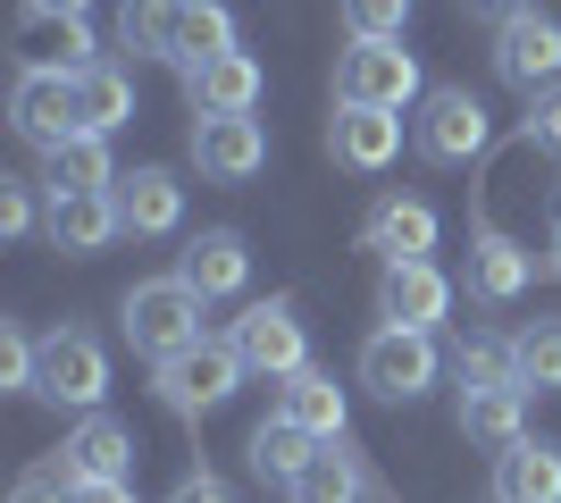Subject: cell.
<instances>
[{
  "label": "cell",
  "instance_id": "1",
  "mask_svg": "<svg viewBox=\"0 0 561 503\" xmlns=\"http://www.w3.org/2000/svg\"><path fill=\"white\" fill-rule=\"evenodd\" d=\"M202 294L185 286V277H151V286H126V302H117V319H126V335H135V353L151 361H176L202 344Z\"/></svg>",
  "mask_w": 561,
  "mask_h": 503
},
{
  "label": "cell",
  "instance_id": "2",
  "mask_svg": "<svg viewBox=\"0 0 561 503\" xmlns=\"http://www.w3.org/2000/svg\"><path fill=\"white\" fill-rule=\"evenodd\" d=\"M243 378H252V369H243V353H234V335H202L193 353L160 361V403L176 411V420H210Z\"/></svg>",
  "mask_w": 561,
  "mask_h": 503
},
{
  "label": "cell",
  "instance_id": "3",
  "mask_svg": "<svg viewBox=\"0 0 561 503\" xmlns=\"http://www.w3.org/2000/svg\"><path fill=\"white\" fill-rule=\"evenodd\" d=\"M34 395L59 403V411H101V395H110V353H101V335L50 328L43 361H34Z\"/></svg>",
  "mask_w": 561,
  "mask_h": 503
},
{
  "label": "cell",
  "instance_id": "4",
  "mask_svg": "<svg viewBox=\"0 0 561 503\" xmlns=\"http://www.w3.org/2000/svg\"><path fill=\"white\" fill-rule=\"evenodd\" d=\"M335 101L344 110H411L420 93V59L402 43H352L344 59H335Z\"/></svg>",
  "mask_w": 561,
  "mask_h": 503
},
{
  "label": "cell",
  "instance_id": "5",
  "mask_svg": "<svg viewBox=\"0 0 561 503\" xmlns=\"http://www.w3.org/2000/svg\"><path fill=\"white\" fill-rule=\"evenodd\" d=\"M360 386H369L377 403H420L427 386H436V335L427 328H377L360 344Z\"/></svg>",
  "mask_w": 561,
  "mask_h": 503
},
{
  "label": "cell",
  "instance_id": "6",
  "mask_svg": "<svg viewBox=\"0 0 561 503\" xmlns=\"http://www.w3.org/2000/svg\"><path fill=\"white\" fill-rule=\"evenodd\" d=\"M411 135H420V151H427L436 168H469L478 151L494 144L486 101L469 93V84H436V93L420 101V126H411Z\"/></svg>",
  "mask_w": 561,
  "mask_h": 503
},
{
  "label": "cell",
  "instance_id": "7",
  "mask_svg": "<svg viewBox=\"0 0 561 503\" xmlns=\"http://www.w3.org/2000/svg\"><path fill=\"white\" fill-rule=\"evenodd\" d=\"M234 353H243V369H252V378H294V369H310L302 311H294L285 294L243 302V319H234Z\"/></svg>",
  "mask_w": 561,
  "mask_h": 503
},
{
  "label": "cell",
  "instance_id": "8",
  "mask_svg": "<svg viewBox=\"0 0 561 503\" xmlns=\"http://www.w3.org/2000/svg\"><path fill=\"white\" fill-rule=\"evenodd\" d=\"M494 76L512 84V93H553L561 84V25L545 18V9H528V18H503L494 25Z\"/></svg>",
  "mask_w": 561,
  "mask_h": 503
},
{
  "label": "cell",
  "instance_id": "9",
  "mask_svg": "<svg viewBox=\"0 0 561 503\" xmlns=\"http://www.w3.org/2000/svg\"><path fill=\"white\" fill-rule=\"evenodd\" d=\"M9 126H18L25 144L43 151H59V144H76L84 135V110H76V76H18V93H9Z\"/></svg>",
  "mask_w": 561,
  "mask_h": 503
},
{
  "label": "cell",
  "instance_id": "10",
  "mask_svg": "<svg viewBox=\"0 0 561 503\" xmlns=\"http://www.w3.org/2000/svg\"><path fill=\"white\" fill-rule=\"evenodd\" d=\"M193 168L210 185H243L268 168V126L243 110V118H193Z\"/></svg>",
  "mask_w": 561,
  "mask_h": 503
},
{
  "label": "cell",
  "instance_id": "11",
  "mask_svg": "<svg viewBox=\"0 0 561 503\" xmlns=\"http://www.w3.org/2000/svg\"><path fill=\"white\" fill-rule=\"evenodd\" d=\"M377 311H386V328H445L453 311V277L436 261H386V277H377Z\"/></svg>",
  "mask_w": 561,
  "mask_h": 503
},
{
  "label": "cell",
  "instance_id": "12",
  "mask_svg": "<svg viewBox=\"0 0 561 503\" xmlns=\"http://www.w3.org/2000/svg\"><path fill=\"white\" fill-rule=\"evenodd\" d=\"M43 236L68 252V261H93L126 236V218H117V193H50L43 202Z\"/></svg>",
  "mask_w": 561,
  "mask_h": 503
},
{
  "label": "cell",
  "instance_id": "13",
  "mask_svg": "<svg viewBox=\"0 0 561 503\" xmlns=\"http://www.w3.org/2000/svg\"><path fill=\"white\" fill-rule=\"evenodd\" d=\"M328 151H335V168H352V176L394 168V151H402V110H344V101H335Z\"/></svg>",
  "mask_w": 561,
  "mask_h": 503
},
{
  "label": "cell",
  "instance_id": "14",
  "mask_svg": "<svg viewBox=\"0 0 561 503\" xmlns=\"http://www.w3.org/2000/svg\"><path fill=\"white\" fill-rule=\"evenodd\" d=\"M176 277H185L202 302H234V294L252 286V243L234 236V227H210V236H193V243H185Z\"/></svg>",
  "mask_w": 561,
  "mask_h": 503
},
{
  "label": "cell",
  "instance_id": "15",
  "mask_svg": "<svg viewBox=\"0 0 561 503\" xmlns=\"http://www.w3.org/2000/svg\"><path fill=\"white\" fill-rule=\"evenodd\" d=\"M185 101H193V118H243V110H260V59L252 50H227V59L185 68Z\"/></svg>",
  "mask_w": 561,
  "mask_h": 503
},
{
  "label": "cell",
  "instance_id": "16",
  "mask_svg": "<svg viewBox=\"0 0 561 503\" xmlns=\"http://www.w3.org/2000/svg\"><path fill=\"white\" fill-rule=\"evenodd\" d=\"M18 59H25V76H84L101 59V43L84 34V18H34V9H25Z\"/></svg>",
  "mask_w": 561,
  "mask_h": 503
},
{
  "label": "cell",
  "instance_id": "17",
  "mask_svg": "<svg viewBox=\"0 0 561 503\" xmlns=\"http://www.w3.org/2000/svg\"><path fill=\"white\" fill-rule=\"evenodd\" d=\"M528 277H537V252H528V243H512L503 227H478V236H469V294H478V302H519Z\"/></svg>",
  "mask_w": 561,
  "mask_h": 503
},
{
  "label": "cell",
  "instance_id": "18",
  "mask_svg": "<svg viewBox=\"0 0 561 503\" xmlns=\"http://www.w3.org/2000/svg\"><path fill=\"white\" fill-rule=\"evenodd\" d=\"M59 461H68L76 487H93V479H135V436L117 428L110 411H84V428H68Z\"/></svg>",
  "mask_w": 561,
  "mask_h": 503
},
{
  "label": "cell",
  "instance_id": "19",
  "mask_svg": "<svg viewBox=\"0 0 561 503\" xmlns=\"http://www.w3.org/2000/svg\"><path fill=\"white\" fill-rule=\"evenodd\" d=\"M117 218H126V236H176V227H185V185H176V168H135V176H117Z\"/></svg>",
  "mask_w": 561,
  "mask_h": 503
},
{
  "label": "cell",
  "instance_id": "20",
  "mask_svg": "<svg viewBox=\"0 0 561 503\" xmlns=\"http://www.w3.org/2000/svg\"><path fill=\"white\" fill-rule=\"evenodd\" d=\"M277 420H294V428H310L319 445H335V436L352 428V403H344V386H335L328 369H294V378H277Z\"/></svg>",
  "mask_w": 561,
  "mask_h": 503
},
{
  "label": "cell",
  "instance_id": "21",
  "mask_svg": "<svg viewBox=\"0 0 561 503\" xmlns=\"http://www.w3.org/2000/svg\"><path fill=\"white\" fill-rule=\"evenodd\" d=\"M494 503H561V454L545 436H519L494 454Z\"/></svg>",
  "mask_w": 561,
  "mask_h": 503
},
{
  "label": "cell",
  "instance_id": "22",
  "mask_svg": "<svg viewBox=\"0 0 561 503\" xmlns=\"http://www.w3.org/2000/svg\"><path fill=\"white\" fill-rule=\"evenodd\" d=\"M461 436L469 445H494V454H503V445H519V436H528V386H461Z\"/></svg>",
  "mask_w": 561,
  "mask_h": 503
},
{
  "label": "cell",
  "instance_id": "23",
  "mask_svg": "<svg viewBox=\"0 0 561 503\" xmlns=\"http://www.w3.org/2000/svg\"><path fill=\"white\" fill-rule=\"evenodd\" d=\"M360 243L386 252V261H427V252H436V210L394 193V202H377V210L360 218Z\"/></svg>",
  "mask_w": 561,
  "mask_h": 503
},
{
  "label": "cell",
  "instance_id": "24",
  "mask_svg": "<svg viewBox=\"0 0 561 503\" xmlns=\"http://www.w3.org/2000/svg\"><path fill=\"white\" fill-rule=\"evenodd\" d=\"M360 495H377V479L360 470V454H352L344 436H335V445H319V454H310V470L285 487V503H360Z\"/></svg>",
  "mask_w": 561,
  "mask_h": 503
},
{
  "label": "cell",
  "instance_id": "25",
  "mask_svg": "<svg viewBox=\"0 0 561 503\" xmlns=\"http://www.w3.org/2000/svg\"><path fill=\"white\" fill-rule=\"evenodd\" d=\"M76 110H84V135H117V126L135 118V76L117 68V59H93V68L76 76Z\"/></svg>",
  "mask_w": 561,
  "mask_h": 503
},
{
  "label": "cell",
  "instance_id": "26",
  "mask_svg": "<svg viewBox=\"0 0 561 503\" xmlns=\"http://www.w3.org/2000/svg\"><path fill=\"white\" fill-rule=\"evenodd\" d=\"M227 50H243V43H234V18L218 9V0H185V18H176V50H168V68L185 76V68H202V59H227Z\"/></svg>",
  "mask_w": 561,
  "mask_h": 503
},
{
  "label": "cell",
  "instance_id": "27",
  "mask_svg": "<svg viewBox=\"0 0 561 503\" xmlns=\"http://www.w3.org/2000/svg\"><path fill=\"white\" fill-rule=\"evenodd\" d=\"M43 193H117V168H110V135H76V144L50 151V176Z\"/></svg>",
  "mask_w": 561,
  "mask_h": 503
},
{
  "label": "cell",
  "instance_id": "28",
  "mask_svg": "<svg viewBox=\"0 0 561 503\" xmlns=\"http://www.w3.org/2000/svg\"><path fill=\"white\" fill-rule=\"evenodd\" d=\"M310 454H319V436L294 428V420H260V428H252V470L268 487H294L310 470Z\"/></svg>",
  "mask_w": 561,
  "mask_h": 503
},
{
  "label": "cell",
  "instance_id": "29",
  "mask_svg": "<svg viewBox=\"0 0 561 503\" xmlns=\"http://www.w3.org/2000/svg\"><path fill=\"white\" fill-rule=\"evenodd\" d=\"M176 18H185V0H126L117 9V43L135 59H168L176 50Z\"/></svg>",
  "mask_w": 561,
  "mask_h": 503
},
{
  "label": "cell",
  "instance_id": "30",
  "mask_svg": "<svg viewBox=\"0 0 561 503\" xmlns=\"http://www.w3.org/2000/svg\"><path fill=\"white\" fill-rule=\"evenodd\" d=\"M512 386H528V395H553L561 386V328L553 319H537V328L512 335Z\"/></svg>",
  "mask_w": 561,
  "mask_h": 503
},
{
  "label": "cell",
  "instance_id": "31",
  "mask_svg": "<svg viewBox=\"0 0 561 503\" xmlns=\"http://www.w3.org/2000/svg\"><path fill=\"white\" fill-rule=\"evenodd\" d=\"M453 378H461V386H503V378H512V335H461Z\"/></svg>",
  "mask_w": 561,
  "mask_h": 503
},
{
  "label": "cell",
  "instance_id": "32",
  "mask_svg": "<svg viewBox=\"0 0 561 503\" xmlns=\"http://www.w3.org/2000/svg\"><path fill=\"white\" fill-rule=\"evenodd\" d=\"M411 0H344V34L352 43H402Z\"/></svg>",
  "mask_w": 561,
  "mask_h": 503
},
{
  "label": "cell",
  "instance_id": "33",
  "mask_svg": "<svg viewBox=\"0 0 561 503\" xmlns=\"http://www.w3.org/2000/svg\"><path fill=\"white\" fill-rule=\"evenodd\" d=\"M9 503H76V479H68V461L50 454L43 470H25V479H18V495H9Z\"/></svg>",
  "mask_w": 561,
  "mask_h": 503
},
{
  "label": "cell",
  "instance_id": "34",
  "mask_svg": "<svg viewBox=\"0 0 561 503\" xmlns=\"http://www.w3.org/2000/svg\"><path fill=\"white\" fill-rule=\"evenodd\" d=\"M34 361H43V344H25L18 328H0V386H18V395H34Z\"/></svg>",
  "mask_w": 561,
  "mask_h": 503
},
{
  "label": "cell",
  "instance_id": "35",
  "mask_svg": "<svg viewBox=\"0 0 561 503\" xmlns=\"http://www.w3.org/2000/svg\"><path fill=\"white\" fill-rule=\"evenodd\" d=\"M519 144H545V151H561V84L528 101V118H519Z\"/></svg>",
  "mask_w": 561,
  "mask_h": 503
},
{
  "label": "cell",
  "instance_id": "36",
  "mask_svg": "<svg viewBox=\"0 0 561 503\" xmlns=\"http://www.w3.org/2000/svg\"><path fill=\"white\" fill-rule=\"evenodd\" d=\"M25 227H34V185L0 176V236H25Z\"/></svg>",
  "mask_w": 561,
  "mask_h": 503
},
{
  "label": "cell",
  "instance_id": "37",
  "mask_svg": "<svg viewBox=\"0 0 561 503\" xmlns=\"http://www.w3.org/2000/svg\"><path fill=\"white\" fill-rule=\"evenodd\" d=\"M168 503H234V487H227V479H210V470H193V479L176 487Z\"/></svg>",
  "mask_w": 561,
  "mask_h": 503
},
{
  "label": "cell",
  "instance_id": "38",
  "mask_svg": "<svg viewBox=\"0 0 561 503\" xmlns=\"http://www.w3.org/2000/svg\"><path fill=\"white\" fill-rule=\"evenodd\" d=\"M76 503H135V487L126 479H93V487H76Z\"/></svg>",
  "mask_w": 561,
  "mask_h": 503
},
{
  "label": "cell",
  "instance_id": "39",
  "mask_svg": "<svg viewBox=\"0 0 561 503\" xmlns=\"http://www.w3.org/2000/svg\"><path fill=\"white\" fill-rule=\"evenodd\" d=\"M25 9H34V18H84L93 0H25Z\"/></svg>",
  "mask_w": 561,
  "mask_h": 503
},
{
  "label": "cell",
  "instance_id": "40",
  "mask_svg": "<svg viewBox=\"0 0 561 503\" xmlns=\"http://www.w3.org/2000/svg\"><path fill=\"white\" fill-rule=\"evenodd\" d=\"M469 9H486V18L503 25V18H528V9H537V0H469Z\"/></svg>",
  "mask_w": 561,
  "mask_h": 503
},
{
  "label": "cell",
  "instance_id": "41",
  "mask_svg": "<svg viewBox=\"0 0 561 503\" xmlns=\"http://www.w3.org/2000/svg\"><path fill=\"white\" fill-rule=\"evenodd\" d=\"M545 268L561 277V218H553V236H545Z\"/></svg>",
  "mask_w": 561,
  "mask_h": 503
}]
</instances>
